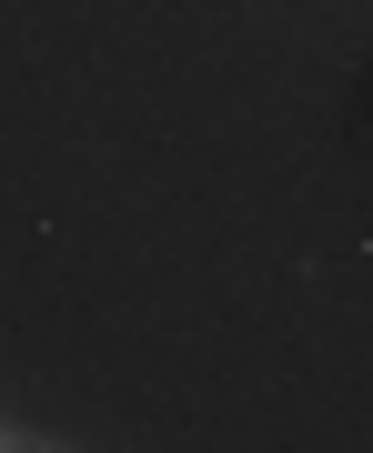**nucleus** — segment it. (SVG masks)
Masks as SVG:
<instances>
[{
	"instance_id": "nucleus-1",
	"label": "nucleus",
	"mask_w": 373,
	"mask_h": 453,
	"mask_svg": "<svg viewBox=\"0 0 373 453\" xmlns=\"http://www.w3.org/2000/svg\"><path fill=\"white\" fill-rule=\"evenodd\" d=\"M0 443H20V434H0Z\"/></svg>"
}]
</instances>
